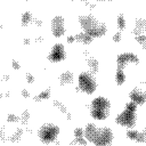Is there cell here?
Returning <instances> with one entry per match:
<instances>
[{"label":"cell","instance_id":"277c9868","mask_svg":"<svg viewBox=\"0 0 146 146\" xmlns=\"http://www.w3.org/2000/svg\"><path fill=\"white\" fill-rule=\"evenodd\" d=\"M136 110L137 104H135L133 102L127 103L123 112L116 116V123L127 128H132L136 124Z\"/></svg>","mask_w":146,"mask_h":146},{"label":"cell","instance_id":"8992f818","mask_svg":"<svg viewBox=\"0 0 146 146\" xmlns=\"http://www.w3.org/2000/svg\"><path fill=\"white\" fill-rule=\"evenodd\" d=\"M79 87L86 94H92L97 87L94 75L89 72H82L79 75Z\"/></svg>","mask_w":146,"mask_h":146},{"label":"cell","instance_id":"4316f807","mask_svg":"<svg viewBox=\"0 0 146 146\" xmlns=\"http://www.w3.org/2000/svg\"><path fill=\"white\" fill-rule=\"evenodd\" d=\"M54 105H56V106H58L59 108H60V111H63V112H65V106H63L59 102H54Z\"/></svg>","mask_w":146,"mask_h":146},{"label":"cell","instance_id":"8fae6325","mask_svg":"<svg viewBox=\"0 0 146 146\" xmlns=\"http://www.w3.org/2000/svg\"><path fill=\"white\" fill-rule=\"evenodd\" d=\"M127 136L132 139V140H136V141H139V143H143L146 140V133L145 132H140L138 130H133V129H130L127 131Z\"/></svg>","mask_w":146,"mask_h":146},{"label":"cell","instance_id":"7a4b0ae2","mask_svg":"<svg viewBox=\"0 0 146 146\" xmlns=\"http://www.w3.org/2000/svg\"><path fill=\"white\" fill-rule=\"evenodd\" d=\"M80 24L86 33L94 36H102L106 33V25L102 22H99L97 18H95L92 15H86L80 16L79 18Z\"/></svg>","mask_w":146,"mask_h":146},{"label":"cell","instance_id":"30bf717a","mask_svg":"<svg viewBox=\"0 0 146 146\" xmlns=\"http://www.w3.org/2000/svg\"><path fill=\"white\" fill-rule=\"evenodd\" d=\"M129 97H130L131 102H133L137 105H141V104H144L146 102V94L143 90L138 89V88H133L130 91Z\"/></svg>","mask_w":146,"mask_h":146},{"label":"cell","instance_id":"cb8c5ba5","mask_svg":"<svg viewBox=\"0 0 146 146\" xmlns=\"http://www.w3.org/2000/svg\"><path fill=\"white\" fill-rule=\"evenodd\" d=\"M18 120H19L18 116L15 115V114H9L8 115V121H10V122H17Z\"/></svg>","mask_w":146,"mask_h":146},{"label":"cell","instance_id":"4dcf8cb0","mask_svg":"<svg viewBox=\"0 0 146 146\" xmlns=\"http://www.w3.org/2000/svg\"><path fill=\"white\" fill-rule=\"evenodd\" d=\"M22 95H23L24 97H29V92H26V90H23V91H22Z\"/></svg>","mask_w":146,"mask_h":146},{"label":"cell","instance_id":"f1b7e54d","mask_svg":"<svg viewBox=\"0 0 146 146\" xmlns=\"http://www.w3.org/2000/svg\"><path fill=\"white\" fill-rule=\"evenodd\" d=\"M11 63H13V67H14L15 70H17V68H19V67H21V66H19V64H18L15 59H13V60H11Z\"/></svg>","mask_w":146,"mask_h":146},{"label":"cell","instance_id":"7402d4cb","mask_svg":"<svg viewBox=\"0 0 146 146\" xmlns=\"http://www.w3.org/2000/svg\"><path fill=\"white\" fill-rule=\"evenodd\" d=\"M22 132H23V131H22V129H19V130H17V131H16V132H15V133H14V135L11 136V138H10V140H11V141H16L17 139H19V137H21V135H22Z\"/></svg>","mask_w":146,"mask_h":146},{"label":"cell","instance_id":"ffe728a7","mask_svg":"<svg viewBox=\"0 0 146 146\" xmlns=\"http://www.w3.org/2000/svg\"><path fill=\"white\" fill-rule=\"evenodd\" d=\"M136 40H137L141 46H144V47H145V44H146V36H145L144 34L136 35Z\"/></svg>","mask_w":146,"mask_h":146},{"label":"cell","instance_id":"1f68e13d","mask_svg":"<svg viewBox=\"0 0 146 146\" xmlns=\"http://www.w3.org/2000/svg\"><path fill=\"white\" fill-rule=\"evenodd\" d=\"M29 42H30V40H29V39H25V40H24V43H29Z\"/></svg>","mask_w":146,"mask_h":146},{"label":"cell","instance_id":"9a60e30c","mask_svg":"<svg viewBox=\"0 0 146 146\" xmlns=\"http://www.w3.org/2000/svg\"><path fill=\"white\" fill-rule=\"evenodd\" d=\"M115 80H116V83H117L119 86L124 83V81H125V75H124V73H123V71H122V70H120V68H117V70H116Z\"/></svg>","mask_w":146,"mask_h":146},{"label":"cell","instance_id":"ac0fdd59","mask_svg":"<svg viewBox=\"0 0 146 146\" xmlns=\"http://www.w3.org/2000/svg\"><path fill=\"white\" fill-rule=\"evenodd\" d=\"M50 97V90L49 89H47V90H44V91H42L40 95H38V96H35V100H41V99H47V98H49Z\"/></svg>","mask_w":146,"mask_h":146},{"label":"cell","instance_id":"7c38bea8","mask_svg":"<svg viewBox=\"0 0 146 146\" xmlns=\"http://www.w3.org/2000/svg\"><path fill=\"white\" fill-rule=\"evenodd\" d=\"M73 79H74V76H73V73H72V72H70V71L63 72V73L60 74V78H59L60 84H68V83H72V82H73Z\"/></svg>","mask_w":146,"mask_h":146},{"label":"cell","instance_id":"44dd1931","mask_svg":"<svg viewBox=\"0 0 146 146\" xmlns=\"http://www.w3.org/2000/svg\"><path fill=\"white\" fill-rule=\"evenodd\" d=\"M74 136H75V138L83 137L84 136V131L82 130V128H75L74 129Z\"/></svg>","mask_w":146,"mask_h":146},{"label":"cell","instance_id":"3957f363","mask_svg":"<svg viewBox=\"0 0 146 146\" xmlns=\"http://www.w3.org/2000/svg\"><path fill=\"white\" fill-rule=\"evenodd\" d=\"M110 100L105 97H96L91 102V110L90 114L94 119L97 120H105L110 113Z\"/></svg>","mask_w":146,"mask_h":146},{"label":"cell","instance_id":"e0dca14e","mask_svg":"<svg viewBox=\"0 0 146 146\" xmlns=\"http://www.w3.org/2000/svg\"><path fill=\"white\" fill-rule=\"evenodd\" d=\"M31 21H32V14H31V11H25L22 15V24L23 25H27Z\"/></svg>","mask_w":146,"mask_h":146},{"label":"cell","instance_id":"f546056e","mask_svg":"<svg viewBox=\"0 0 146 146\" xmlns=\"http://www.w3.org/2000/svg\"><path fill=\"white\" fill-rule=\"evenodd\" d=\"M74 40H75V36H73V35H70V36L67 38V42H68V43H71V42L74 41Z\"/></svg>","mask_w":146,"mask_h":146},{"label":"cell","instance_id":"9c48e42d","mask_svg":"<svg viewBox=\"0 0 146 146\" xmlns=\"http://www.w3.org/2000/svg\"><path fill=\"white\" fill-rule=\"evenodd\" d=\"M128 62H131V63H138L139 59L138 57L133 54V52H122L120 55H117V58H116V63H117V68L122 70L125 64Z\"/></svg>","mask_w":146,"mask_h":146},{"label":"cell","instance_id":"6da1fadb","mask_svg":"<svg viewBox=\"0 0 146 146\" xmlns=\"http://www.w3.org/2000/svg\"><path fill=\"white\" fill-rule=\"evenodd\" d=\"M84 137L96 146H107L113 139V131L107 127H97L95 123H88L84 129Z\"/></svg>","mask_w":146,"mask_h":146},{"label":"cell","instance_id":"603a6c76","mask_svg":"<svg viewBox=\"0 0 146 146\" xmlns=\"http://www.w3.org/2000/svg\"><path fill=\"white\" fill-rule=\"evenodd\" d=\"M76 143H79L80 145H83V146H86V139H84V137H80V138H75V140L73 141V144H76Z\"/></svg>","mask_w":146,"mask_h":146},{"label":"cell","instance_id":"83f0119b","mask_svg":"<svg viewBox=\"0 0 146 146\" xmlns=\"http://www.w3.org/2000/svg\"><path fill=\"white\" fill-rule=\"evenodd\" d=\"M113 40L115 41V42H117V41H120L121 40V34L117 32V33H115L114 34V38H113Z\"/></svg>","mask_w":146,"mask_h":146},{"label":"cell","instance_id":"d4e9b609","mask_svg":"<svg viewBox=\"0 0 146 146\" xmlns=\"http://www.w3.org/2000/svg\"><path fill=\"white\" fill-rule=\"evenodd\" d=\"M29 117H30V113H29L27 111H25V112L23 113V116H22V119H23L22 122H23V123H26L27 120H29Z\"/></svg>","mask_w":146,"mask_h":146},{"label":"cell","instance_id":"52a82bcc","mask_svg":"<svg viewBox=\"0 0 146 146\" xmlns=\"http://www.w3.org/2000/svg\"><path fill=\"white\" fill-rule=\"evenodd\" d=\"M51 32L55 36H62L65 32V25H64V17L60 15L55 16L51 19Z\"/></svg>","mask_w":146,"mask_h":146},{"label":"cell","instance_id":"484cf974","mask_svg":"<svg viewBox=\"0 0 146 146\" xmlns=\"http://www.w3.org/2000/svg\"><path fill=\"white\" fill-rule=\"evenodd\" d=\"M26 80H27V82L32 83V82H34V76L31 73H26Z\"/></svg>","mask_w":146,"mask_h":146},{"label":"cell","instance_id":"5b68a950","mask_svg":"<svg viewBox=\"0 0 146 146\" xmlns=\"http://www.w3.org/2000/svg\"><path fill=\"white\" fill-rule=\"evenodd\" d=\"M58 133H59V128L56 124H54V123H44L39 129L38 136H39V138L41 139L42 143L49 144V143L54 141L57 138Z\"/></svg>","mask_w":146,"mask_h":146},{"label":"cell","instance_id":"4fadbf2b","mask_svg":"<svg viewBox=\"0 0 146 146\" xmlns=\"http://www.w3.org/2000/svg\"><path fill=\"white\" fill-rule=\"evenodd\" d=\"M146 29V21L144 18H139L136 21V27L133 30V33L136 35H140V33Z\"/></svg>","mask_w":146,"mask_h":146},{"label":"cell","instance_id":"5bb4252c","mask_svg":"<svg viewBox=\"0 0 146 146\" xmlns=\"http://www.w3.org/2000/svg\"><path fill=\"white\" fill-rule=\"evenodd\" d=\"M75 40H78V41H80V42H82L84 44H89L92 41V36L89 35L88 33L83 32V33H78L75 35Z\"/></svg>","mask_w":146,"mask_h":146},{"label":"cell","instance_id":"d6986e66","mask_svg":"<svg viewBox=\"0 0 146 146\" xmlns=\"http://www.w3.org/2000/svg\"><path fill=\"white\" fill-rule=\"evenodd\" d=\"M117 25H119V27L121 30H123L125 27V19H124V16L122 14H120L117 16Z\"/></svg>","mask_w":146,"mask_h":146},{"label":"cell","instance_id":"2e32d148","mask_svg":"<svg viewBox=\"0 0 146 146\" xmlns=\"http://www.w3.org/2000/svg\"><path fill=\"white\" fill-rule=\"evenodd\" d=\"M88 64H89V67L91 68V71L94 73H97L98 70H99V64H98V60L95 59V58H89L88 59Z\"/></svg>","mask_w":146,"mask_h":146},{"label":"cell","instance_id":"ba28073f","mask_svg":"<svg viewBox=\"0 0 146 146\" xmlns=\"http://www.w3.org/2000/svg\"><path fill=\"white\" fill-rule=\"evenodd\" d=\"M65 49H64V46L62 43H56L50 54L48 55V59L51 60V62H60L62 59L65 58Z\"/></svg>","mask_w":146,"mask_h":146}]
</instances>
